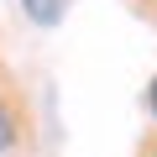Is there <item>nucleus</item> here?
Segmentation results:
<instances>
[{"label": "nucleus", "mask_w": 157, "mask_h": 157, "mask_svg": "<svg viewBox=\"0 0 157 157\" xmlns=\"http://www.w3.org/2000/svg\"><path fill=\"white\" fill-rule=\"evenodd\" d=\"M21 6H26V16L37 26H52V21H63V6H68V0H21Z\"/></svg>", "instance_id": "nucleus-1"}, {"label": "nucleus", "mask_w": 157, "mask_h": 157, "mask_svg": "<svg viewBox=\"0 0 157 157\" xmlns=\"http://www.w3.org/2000/svg\"><path fill=\"white\" fill-rule=\"evenodd\" d=\"M11 136H16V126H11V115H6V105H0V152L11 147Z\"/></svg>", "instance_id": "nucleus-2"}, {"label": "nucleus", "mask_w": 157, "mask_h": 157, "mask_svg": "<svg viewBox=\"0 0 157 157\" xmlns=\"http://www.w3.org/2000/svg\"><path fill=\"white\" fill-rule=\"evenodd\" d=\"M152 115H157V84H152Z\"/></svg>", "instance_id": "nucleus-3"}]
</instances>
